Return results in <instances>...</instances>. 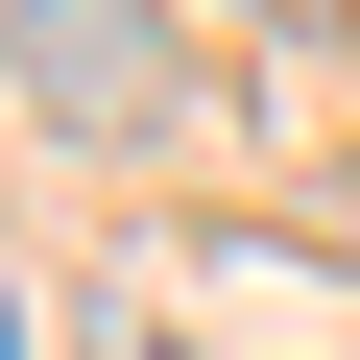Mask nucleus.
Instances as JSON below:
<instances>
[{"label": "nucleus", "instance_id": "obj_2", "mask_svg": "<svg viewBox=\"0 0 360 360\" xmlns=\"http://www.w3.org/2000/svg\"><path fill=\"white\" fill-rule=\"evenodd\" d=\"M264 25H312V49H336V25H360V0H264Z\"/></svg>", "mask_w": 360, "mask_h": 360}, {"label": "nucleus", "instance_id": "obj_3", "mask_svg": "<svg viewBox=\"0 0 360 360\" xmlns=\"http://www.w3.org/2000/svg\"><path fill=\"white\" fill-rule=\"evenodd\" d=\"M0 360H25V336H0Z\"/></svg>", "mask_w": 360, "mask_h": 360}, {"label": "nucleus", "instance_id": "obj_1", "mask_svg": "<svg viewBox=\"0 0 360 360\" xmlns=\"http://www.w3.org/2000/svg\"><path fill=\"white\" fill-rule=\"evenodd\" d=\"M0 49H25V96H49V120H193L168 0H0Z\"/></svg>", "mask_w": 360, "mask_h": 360}]
</instances>
